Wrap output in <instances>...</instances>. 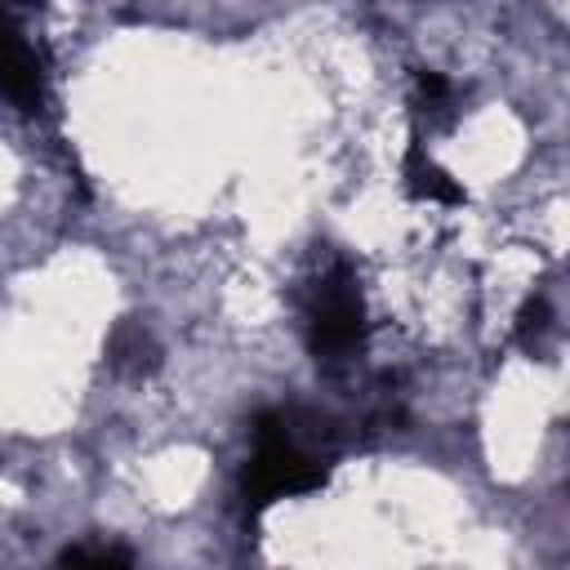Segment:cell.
<instances>
[{
	"instance_id": "1",
	"label": "cell",
	"mask_w": 570,
	"mask_h": 570,
	"mask_svg": "<svg viewBox=\"0 0 570 570\" xmlns=\"http://www.w3.org/2000/svg\"><path fill=\"white\" fill-rule=\"evenodd\" d=\"M254 436H258V450H254V463L245 468V503L254 512H263L267 503H276L285 494L316 490L325 481L321 463H312L294 450V441L285 436L281 414H258Z\"/></svg>"
},
{
	"instance_id": "2",
	"label": "cell",
	"mask_w": 570,
	"mask_h": 570,
	"mask_svg": "<svg viewBox=\"0 0 570 570\" xmlns=\"http://www.w3.org/2000/svg\"><path fill=\"white\" fill-rule=\"evenodd\" d=\"M361 330H365V307H361L356 285L343 272L321 281V289L312 298V312H307V343H312V352L325 356V361L347 356L361 343Z\"/></svg>"
},
{
	"instance_id": "3",
	"label": "cell",
	"mask_w": 570,
	"mask_h": 570,
	"mask_svg": "<svg viewBox=\"0 0 570 570\" xmlns=\"http://www.w3.org/2000/svg\"><path fill=\"white\" fill-rule=\"evenodd\" d=\"M0 94H9L18 107L36 111L45 102V80H40V62L27 49V40L18 36L13 22L0 18Z\"/></svg>"
},
{
	"instance_id": "4",
	"label": "cell",
	"mask_w": 570,
	"mask_h": 570,
	"mask_svg": "<svg viewBox=\"0 0 570 570\" xmlns=\"http://www.w3.org/2000/svg\"><path fill=\"white\" fill-rule=\"evenodd\" d=\"M405 187H410V196H419V200H441V205H459V200H463L459 183H454L441 165H432L419 142H410V151H405Z\"/></svg>"
},
{
	"instance_id": "5",
	"label": "cell",
	"mask_w": 570,
	"mask_h": 570,
	"mask_svg": "<svg viewBox=\"0 0 570 570\" xmlns=\"http://www.w3.org/2000/svg\"><path fill=\"white\" fill-rule=\"evenodd\" d=\"M107 356L120 370H151L156 365V343H151V334L142 325L120 321L116 334H111V343H107Z\"/></svg>"
},
{
	"instance_id": "6",
	"label": "cell",
	"mask_w": 570,
	"mask_h": 570,
	"mask_svg": "<svg viewBox=\"0 0 570 570\" xmlns=\"http://www.w3.org/2000/svg\"><path fill=\"white\" fill-rule=\"evenodd\" d=\"M58 561L62 566H129L134 557L125 548H67Z\"/></svg>"
},
{
	"instance_id": "7",
	"label": "cell",
	"mask_w": 570,
	"mask_h": 570,
	"mask_svg": "<svg viewBox=\"0 0 570 570\" xmlns=\"http://www.w3.org/2000/svg\"><path fill=\"white\" fill-rule=\"evenodd\" d=\"M543 330H548V303L530 298L521 307V316H517V334H521V343H534V334H543Z\"/></svg>"
},
{
	"instance_id": "8",
	"label": "cell",
	"mask_w": 570,
	"mask_h": 570,
	"mask_svg": "<svg viewBox=\"0 0 570 570\" xmlns=\"http://www.w3.org/2000/svg\"><path fill=\"white\" fill-rule=\"evenodd\" d=\"M414 85H419V94H423V102H428V107H445L450 85H445L436 71H414Z\"/></svg>"
}]
</instances>
